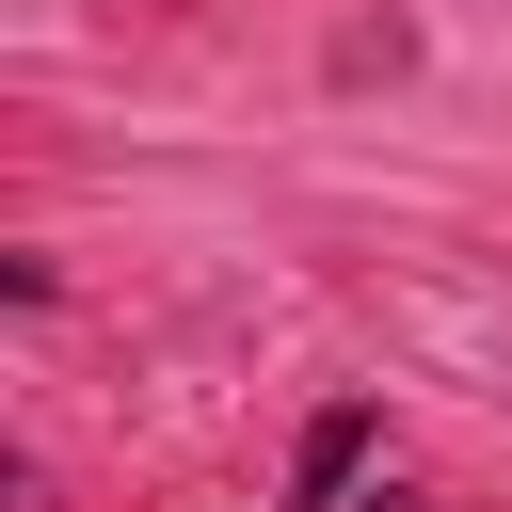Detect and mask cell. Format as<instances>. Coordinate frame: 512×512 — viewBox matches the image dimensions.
Instances as JSON below:
<instances>
[{
    "label": "cell",
    "instance_id": "cell-1",
    "mask_svg": "<svg viewBox=\"0 0 512 512\" xmlns=\"http://www.w3.org/2000/svg\"><path fill=\"white\" fill-rule=\"evenodd\" d=\"M368 448H384V416H368V400H336V416H304V448H288V512H352V480H368Z\"/></svg>",
    "mask_w": 512,
    "mask_h": 512
},
{
    "label": "cell",
    "instance_id": "cell-2",
    "mask_svg": "<svg viewBox=\"0 0 512 512\" xmlns=\"http://www.w3.org/2000/svg\"><path fill=\"white\" fill-rule=\"evenodd\" d=\"M352 512H416V496H352Z\"/></svg>",
    "mask_w": 512,
    "mask_h": 512
}]
</instances>
